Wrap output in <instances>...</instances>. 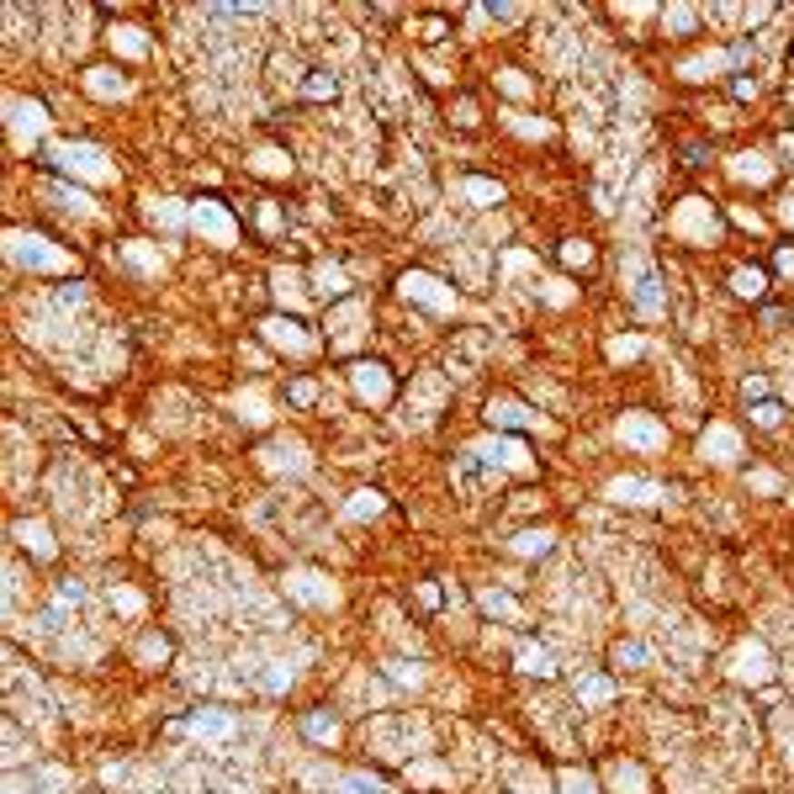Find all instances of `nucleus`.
<instances>
[{
	"label": "nucleus",
	"instance_id": "f257e3e1",
	"mask_svg": "<svg viewBox=\"0 0 794 794\" xmlns=\"http://www.w3.org/2000/svg\"><path fill=\"white\" fill-rule=\"evenodd\" d=\"M668 233L672 239H683V244H715L720 239V217H715V207H710V196H683L678 207L668 213Z\"/></svg>",
	"mask_w": 794,
	"mask_h": 794
},
{
	"label": "nucleus",
	"instance_id": "f03ea898",
	"mask_svg": "<svg viewBox=\"0 0 794 794\" xmlns=\"http://www.w3.org/2000/svg\"><path fill=\"white\" fill-rule=\"evenodd\" d=\"M5 249H11V260H22L27 271H69V265H74L64 249H48V239H37V233H11Z\"/></svg>",
	"mask_w": 794,
	"mask_h": 794
},
{
	"label": "nucleus",
	"instance_id": "7ed1b4c3",
	"mask_svg": "<svg viewBox=\"0 0 794 794\" xmlns=\"http://www.w3.org/2000/svg\"><path fill=\"white\" fill-rule=\"evenodd\" d=\"M397 286H402V297H408V303H424V307H434V313H456V286H445L440 275L408 271Z\"/></svg>",
	"mask_w": 794,
	"mask_h": 794
},
{
	"label": "nucleus",
	"instance_id": "20e7f679",
	"mask_svg": "<svg viewBox=\"0 0 794 794\" xmlns=\"http://www.w3.org/2000/svg\"><path fill=\"white\" fill-rule=\"evenodd\" d=\"M191 228H196L207 244H217V249L239 244V228H233V217L223 213V202H196V207H191Z\"/></svg>",
	"mask_w": 794,
	"mask_h": 794
},
{
	"label": "nucleus",
	"instance_id": "39448f33",
	"mask_svg": "<svg viewBox=\"0 0 794 794\" xmlns=\"http://www.w3.org/2000/svg\"><path fill=\"white\" fill-rule=\"evenodd\" d=\"M54 159H59V170H69V175H85V181H112L117 170L106 164V154L91 149V144H59L54 149Z\"/></svg>",
	"mask_w": 794,
	"mask_h": 794
},
{
	"label": "nucleus",
	"instance_id": "423d86ee",
	"mask_svg": "<svg viewBox=\"0 0 794 794\" xmlns=\"http://www.w3.org/2000/svg\"><path fill=\"white\" fill-rule=\"evenodd\" d=\"M620 440H625L630 451L651 456V451H662V445H668V429L657 424L651 413H625V419H620Z\"/></svg>",
	"mask_w": 794,
	"mask_h": 794
},
{
	"label": "nucleus",
	"instance_id": "0eeeda50",
	"mask_svg": "<svg viewBox=\"0 0 794 794\" xmlns=\"http://www.w3.org/2000/svg\"><path fill=\"white\" fill-rule=\"evenodd\" d=\"M700 456L715 461V466H731V461L741 456V434H736L731 424H710L704 440H700Z\"/></svg>",
	"mask_w": 794,
	"mask_h": 794
},
{
	"label": "nucleus",
	"instance_id": "6e6552de",
	"mask_svg": "<svg viewBox=\"0 0 794 794\" xmlns=\"http://www.w3.org/2000/svg\"><path fill=\"white\" fill-rule=\"evenodd\" d=\"M260 334L271 339V344H281V350H292V355H307V350H313V334H303L292 318H265Z\"/></svg>",
	"mask_w": 794,
	"mask_h": 794
},
{
	"label": "nucleus",
	"instance_id": "1a4fd4ad",
	"mask_svg": "<svg viewBox=\"0 0 794 794\" xmlns=\"http://www.w3.org/2000/svg\"><path fill=\"white\" fill-rule=\"evenodd\" d=\"M731 175L741 185H768L773 181V159L758 149H741V154H731Z\"/></svg>",
	"mask_w": 794,
	"mask_h": 794
},
{
	"label": "nucleus",
	"instance_id": "9d476101",
	"mask_svg": "<svg viewBox=\"0 0 794 794\" xmlns=\"http://www.w3.org/2000/svg\"><path fill=\"white\" fill-rule=\"evenodd\" d=\"M355 392L366 397V402H387V397H392V376H387V366L361 361V366H355Z\"/></svg>",
	"mask_w": 794,
	"mask_h": 794
},
{
	"label": "nucleus",
	"instance_id": "9b49d317",
	"mask_svg": "<svg viewBox=\"0 0 794 794\" xmlns=\"http://www.w3.org/2000/svg\"><path fill=\"white\" fill-rule=\"evenodd\" d=\"M736 678H741V683H768V678H773V657H768L758 641H747L741 651H736Z\"/></svg>",
	"mask_w": 794,
	"mask_h": 794
},
{
	"label": "nucleus",
	"instance_id": "f8f14e48",
	"mask_svg": "<svg viewBox=\"0 0 794 794\" xmlns=\"http://www.w3.org/2000/svg\"><path fill=\"white\" fill-rule=\"evenodd\" d=\"M630 265H636V281H630V297H636V307H641V313H662V297H657V286H662V281H657V271H651L646 260H630Z\"/></svg>",
	"mask_w": 794,
	"mask_h": 794
},
{
	"label": "nucleus",
	"instance_id": "ddd939ff",
	"mask_svg": "<svg viewBox=\"0 0 794 794\" xmlns=\"http://www.w3.org/2000/svg\"><path fill=\"white\" fill-rule=\"evenodd\" d=\"M657 22H662L668 37H694V27L704 22V11L700 5H668V11H657Z\"/></svg>",
	"mask_w": 794,
	"mask_h": 794
},
{
	"label": "nucleus",
	"instance_id": "4468645a",
	"mask_svg": "<svg viewBox=\"0 0 794 794\" xmlns=\"http://www.w3.org/2000/svg\"><path fill=\"white\" fill-rule=\"evenodd\" d=\"M720 69H726V54H720V48H710V54H694L689 64H678V80L700 85V80H715Z\"/></svg>",
	"mask_w": 794,
	"mask_h": 794
},
{
	"label": "nucleus",
	"instance_id": "2eb2a0df",
	"mask_svg": "<svg viewBox=\"0 0 794 794\" xmlns=\"http://www.w3.org/2000/svg\"><path fill=\"white\" fill-rule=\"evenodd\" d=\"M85 91L101 95V101H117V95L127 91V80L117 74V69H106V64H101V69H85Z\"/></svg>",
	"mask_w": 794,
	"mask_h": 794
},
{
	"label": "nucleus",
	"instance_id": "dca6fc26",
	"mask_svg": "<svg viewBox=\"0 0 794 794\" xmlns=\"http://www.w3.org/2000/svg\"><path fill=\"white\" fill-rule=\"evenodd\" d=\"M610 498H614V503H657V498H662V488L636 482V477H620V482H610Z\"/></svg>",
	"mask_w": 794,
	"mask_h": 794
},
{
	"label": "nucleus",
	"instance_id": "f3484780",
	"mask_svg": "<svg viewBox=\"0 0 794 794\" xmlns=\"http://www.w3.org/2000/svg\"><path fill=\"white\" fill-rule=\"evenodd\" d=\"M461 196H466L471 207H498V202H503V185L482 181V175H466V181H461Z\"/></svg>",
	"mask_w": 794,
	"mask_h": 794
},
{
	"label": "nucleus",
	"instance_id": "a211bd4d",
	"mask_svg": "<svg viewBox=\"0 0 794 794\" xmlns=\"http://www.w3.org/2000/svg\"><path fill=\"white\" fill-rule=\"evenodd\" d=\"M731 292L758 303V297L768 292V271H758V265H736V271H731Z\"/></svg>",
	"mask_w": 794,
	"mask_h": 794
},
{
	"label": "nucleus",
	"instance_id": "6ab92c4d",
	"mask_svg": "<svg viewBox=\"0 0 794 794\" xmlns=\"http://www.w3.org/2000/svg\"><path fill=\"white\" fill-rule=\"evenodd\" d=\"M503 123L514 127L520 138H551V133H556V123H546V117H535V112H503Z\"/></svg>",
	"mask_w": 794,
	"mask_h": 794
},
{
	"label": "nucleus",
	"instance_id": "aec40b11",
	"mask_svg": "<svg viewBox=\"0 0 794 794\" xmlns=\"http://www.w3.org/2000/svg\"><path fill=\"white\" fill-rule=\"evenodd\" d=\"M313 286H318L323 297H344V292H350V275L339 271V265H329V260H323V265H313Z\"/></svg>",
	"mask_w": 794,
	"mask_h": 794
},
{
	"label": "nucleus",
	"instance_id": "412c9836",
	"mask_svg": "<svg viewBox=\"0 0 794 794\" xmlns=\"http://www.w3.org/2000/svg\"><path fill=\"white\" fill-rule=\"evenodd\" d=\"M610 784H614L620 794H625V789H630V794H651V789H646V773H641L636 763H614V768H610Z\"/></svg>",
	"mask_w": 794,
	"mask_h": 794
},
{
	"label": "nucleus",
	"instance_id": "4be33fe9",
	"mask_svg": "<svg viewBox=\"0 0 794 794\" xmlns=\"http://www.w3.org/2000/svg\"><path fill=\"white\" fill-rule=\"evenodd\" d=\"M112 37V48H123L127 59H138V54H149V37H144V27H112L106 32Z\"/></svg>",
	"mask_w": 794,
	"mask_h": 794
},
{
	"label": "nucleus",
	"instance_id": "5701e85b",
	"mask_svg": "<svg viewBox=\"0 0 794 794\" xmlns=\"http://www.w3.org/2000/svg\"><path fill=\"white\" fill-rule=\"evenodd\" d=\"M123 260L133 265V271H144V275H159V271H164V260H159L149 244H123Z\"/></svg>",
	"mask_w": 794,
	"mask_h": 794
},
{
	"label": "nucleus",
	"instance_id": "b1692460",
	"mask_svg": "<svg viewBox=\"0 0 794 794\" xmlns=\"http://www.w3.org/2000/svg\"><path fill=\"white\" fill-rule=\"evenodd\" d=\"M254 170H260V175H292V159H286L281 149H260L254 154Z\"/></svg>",
	"mask_w": 794,
	"mask_h": 794
},
{
	"label": "nucleus",
	"instance_id": "393cba45",
	"mask_svg": "<svg viewBox=\"0 0 794 794\" xmlns=\"http://www.w3.org/2000/svg\"><path fill=\"white\" fill-rule=\"evenodd\" d=\"M561 260H567L572 271H588V265H593V244H588V239H567V244H561Z\"/></svg>",
	"mask_w": 794,
	"mask_h": 794
},
{
	"label": "nucleus",
	"instance_id": "a878e982",
	"mask_svg": "<svg viewBox=\"0 0 794 794\" xmlns=\"http://www.w3.org/2000/svg\"><path fill=\"white\" fill-rule=\"evenodd\" d=\"M11 112H16V117H11L16 127H32V133H43V106H37V101H11Z\"/></svg>",
	"mask_w": 794,
	"mask_h": 794
},
{
	"label": "nucleus",
	"instance_id": "bb28decb",
	"mask_svg": "<svg viewBox=\"0 0 794 794\" xmlns=\"http://www.w3.org/2000/svg\"><path fill=\"white\" fill-rule=\"evenodd\" d=\"M498 85H503V91L514 95V101H524V95L535 91V85H530V80H524L520 69H503V74H498Z\"/></svg>",
	"mask_w": 794,
	"mask_h": 794
},
{
	"label": "nucleus",
	"instance_id": "cd10ccee",
	"mask_svg": "<svg viewBox=\"0 0 794 794\" xmlns=\"http://www.w3.org/2000/svg\"><path fill=\"white\" fill-rule=\"evenodd\" d=\"M149 217H154V223H170V228H181V223H185V213L175 207V202H149Z\"/></svg>",
	"mask_w": 794,
	"mask_h": 794
},
{
	"label": "nucleus",
	"instance_id": "c85d7f7f",
	"mask_svg": "<svg viewBox=\"0 0 794 794\" xmlns=\"http://www.w3.org/2000/svg\"><path fill=\"white\" fill-rule=\"evenodd\" d=\"M641 355V339L630 334V339H610V361H636Z\"/></svg>",
	"mask_w": 794,
	"mask_h": 794
},
{
	"label": "nucleus",
	"instance_id": "c756f323",
	"mask_svg": "<svg viewBox=\"0 0 794 794\" xmlns=\"http://www.w3.org/2000/svg\"><path fill=\"white\" fill-rule=\"evenodd\" d=\"M752 419H758L763 429H773L779 419H784V408H779V402H758V408H752Z\"/></svg>",
	"mask_w": 794,
	"mask_h": 794
},
{
	"label": "nucleus",
	"instance_id": "7c9ffc66",
	"mask_svg": "<svg viewBox=\"0 0 794 794\" xmlns=\"http://www.w3.org/2000/svg\"><path fill=\"white\" fill-rule=\"evenodd\" d=\"M382 509V492H355V503H350V514H376Z\"/></svg>",
	"mask_w": 794,
	"mask_h": 794
},
{
	"label": "nucleus",
	"instance_id": "2f4dec72",
	"mask_svg": "<svg viewBox=\"0 0 794 794\" xmlns=\"http://www.w3.org/2000/svg\"><path fill=\"white\" fill-rule=\"evenodd\" d=\"M731 217L741 223V228H752V233H763V217L752 213V207H731Z\"/></svg>",
	"mask_w": 794,
	"mask_h": 794
},
{
	"label": "nucleus",
	"instance_id": "473e14b6",
	"mask_svg": "<svg viewBox=\"0 0 794 794\" xmlns=\"http://www.w3.org/2000/svg\"><path fill=\"white\" fill-rule=\"evenodd\" d=\"M524 672H541V678H546V672H551V657H546V651H524Z\"/></svg>",
	"mask_w": 794,
	"mask_h": 794
},
{
	"label": "nucleus",
	"instance_id": "72a5a7b5",
	"mask_svg": "<svg viewBox=\"0 0 794 794\" xmlns=\"http://www.w3.org/2000/svg\"><path fill=\"white\" fill-rule=\"evenodd\" d=\"M546 546H551L546 530H541V535H535V530H530V535H520V551H524V556H530V551H546Z\"/></svg>",
	"mask_w": 794,
	"mask_h": 794
},
{
	"label": "nucleus",
	"instance_id": "f704fd0d",
	"mask_svg": "<svg viewBox=\"0 0 794 794\" xmlns=\"http://www.w3.org/2000/svg\"><path fill=\"white\" fill-rule=\"evenodd\" d=\"M561 784H567V794H593V784H588V779H582V773H567V779H561Z\"/></svg>",
	"mask_w": 794,
	"mask_h": 794
},
{
	"label": "nucleus",
	"instance_id": "c9c22d12",
	"mask_svg": "<svg viewBox=\"0 0 794 794\" xmlns=\"http://www.w3.org/2000/svg\"><path fill=\"white\" fill-rule=\"evenodd\" d=\"M779 223H784V228H794V196H784V202H779Z\"/></svg>",
	"mask_w": 794,
	"mask_h": 794
},
{
	"label": "nucleus",
	"instance_id": "e433bc0d",
	"mask_svg": "<svg viewBox=\"0 0 794 794\" xmlns=\"http://www.w3.org/2000/svg\"><path fill=\"white\" fill-rule=\"evenodd\" d=\"M779 271L794 275V249H779Z\"/></svg>",
	"mask_w": 794,
	"mask_h": 794
}]
</instances>
